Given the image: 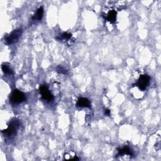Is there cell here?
<instances>
[{
	"mask_svg": "<svg viewBox=\"0 0 161 161\" xmlns=\"http://www.w3.org/2000/svg\"><path fill=\"white\" fill-rule=\"evenodd\" d=\"M20 127V122L17 119H13L10 122L8 128L6 130H3L2 133L4 137L7 138H12L15 137L18 132Z\"/></svg>",
	"mask_w": 161,
	"mask_h": 161,
	"instance_id": "6da1fadb",
	"label": "cell"
},
{
	"mask_svg": "<svg viewBox=\"0 0 161 161\" xmlns=\"http://www.w3.org/2000/svg\"><path fill=\"white\" fill-rule=\"evenodd\" d=\"M25 94L18 89H14L10 94V101L13 104H20L25 100Z\"/></svg>",
	"mask_w": 161,
	"mask_h": 161,
	"instance_id": "7a4b0ae2",
	"label": "cell"
},
{
	"mask_svg": "<svg viewBox=\"0 0 161 161\" xmlns=\"http://www.w3.org/2000/svg\"><path fill=\"white\" fill-rule=\"evenodd\" d=\"M21 34L22 30L21 29L13 31L10 35L6 36L5 40H4V43H6V44L7 45H12L17 42L18 40H19Z\"/></svg>",
	"mask_w": 161,
	"mask_h": 161,
	"instance_id": "3957f363",
	"label": "cell"
},
{
	"mask_svg": "<svg viewBox=\"0 0 161 161\" xmlns=\"http://www.w3.org/2000/svg\"><path fill=\"white\" fill-rule=\"evenodd\" d=\"M150 78L149 76L147 74L142 75L140 76L136 83L133 85L138 87L140 90L144 91L147 89V87H148L150 82Z\"/></svg>",
	"mask_w": 161,
	"mask_h": 161,
	"instance_id": "277c9868",
	"label": "cell"
},
{
	"mask_svg": "<svg viewBox=\"0 0 161 161\" xmlns=\"http://www.w3.org/2000/svg\"><path fill=\"white\" fill-rule=\"evenodd\" d=\"M39 91L40 93L42 95V97L44 99L47 101V102H52L54 99L53 94L50 93V91L46 85L40 86Z\"/></svg>",
	"mask_w": 161,
	"mask_h": 161,
	"instance_id": "5b68a950",
	"label": "cell"
},
{
	"mask_svg": "<svg viewBox=\"0 0 161 161\" xmlns=\"http://www.w3.org/2000/svg\"><path fill=\"white\" fill-rule=\"evenodd\" d=\"M76 105L77 107L81 108H90L91 103L88 98L81 97L78 99Z\"/></svg>",
	"mask_w": 161,
	"mask_h": 161,
	"instance_id": "8992f818",
	"label": "cell"
},
{
	"mask_svg": "<svg viewBox=\"0 0 161 161\" xmlns=\"http://www.w3.org/2000/svg\"><path fill=\"white\" fill-rule=\"evenodd\" d=\"M117 13L116 11L114 10L109 11L108 13L107 17H106V20L113 24V23H114L117 20Z\"/></svg>",
	"mask_w": 161,
	"mask_h": 161,
	"instance_id": "52a82bcc",
	"label": "cell"
},
{
	"mask_svg": "<svg viewBox=\"0 0 161 161\" xmlns=\"http://www.w3.org/2000/svg\"><path fill=\"white\" fill-rule=\"evenodd\" d=\"M118 155H128L132 156L133 155V154L129 147L125 146V147H122V149H118Z\"/></svg>",
	"mask_w": 161,
	"mask_h": 161,
	"instance_id": "ba28073f",
	"label": "cell"
},
{
	"mask_svg": "<svg viewBox=\"0 0 161 161\" xmlns=\"http://www.w3.org/2000/svg\"><path fill=\"white\" fill-rule=\"evenodd\" d=\"M72 37V35L71 34L67 33V32H64L62 34L59 35L56 37V39L59 41H64V42H67Z\"/></svg>",
	"mask_w": 161,
	"mask_h": 161,
	"instance_id": "9c48e42d",
	"label": "cell"
},
{
	"mask_svg": "<svg viewBox=\"0 0 161 161\" xmlns=\"http://www.w3.org/2000/svg\"><path fill=\"white\" fill-rule=\"evenodd\" d=\"M43 14H44V8L42 6H41L38 9L37 11H36L35 15L33 16V18H32V20H37V21L41 20L42 18Z\"/></svg>",
	"mask_w": 161,
	"mask_h": 161,
	"instance_id": "30bf717a",
	"label": "cell"
},
{
	"mask_svg": "<svg viewBox=\"0 0 161 161\" xmlns=\"http://www.w3.org/2000/svg\"><path fill=\"white\" fill-rule=\"evenodd\" d=\"M1 69H2L3 72L5 74H8V75L13 74V71L11 70V69L8 66H7L6 64H3L1 66Z\"/></svg>",
	"mask_w": 161,
	"mask_h": 161,
	"instance_id": "8fae6325",
	"label": "cell"
},
{
	"mask_svg": "<svg viewBox=\"0 0 161 161\" xmlns=\"http://www.w3.org/2000/svg\"><path fill=\"white\" fill-rule=\"evenodd\" d=\"M56 71L59 74H67V71L61 66H59L57 67Z\"/></svg>",
	"mask_w": 161,
	"mask_h": 161,
	"instance_id": "7c38bea8",
	"label": "cell"
},
{
	"mask_svg": "<svg viewBox=\"0 0 161 161\" xmlns=\"http://www.w3.org/2000/svg\"><path fill=\"white\" fill-rule=\"evenodd\" d=\"M104 114H106V115L109 116V115H110V110L108 109H105V110H104Z\"/></svg>",
	"mask_w": 161,
	"mask_h": 161,
	"instance_id": "4fadbf2b",
	"label": "cell"
}]
</instances>
